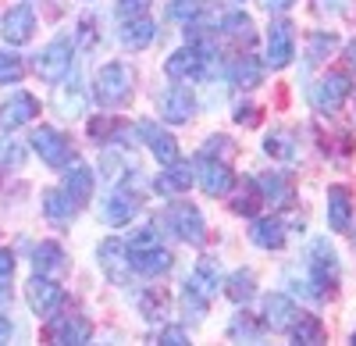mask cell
I'll return each mask as SVG.
<instances>
[{"label":"cell","mask_w":356,"mask_h":346,"mask_svg":"<svg viewBox=\"0 0 356 346\" xmlns=\"http://www.w3.org/2000/svg\"><path fill=\"white\" fill-rule=\"evenodd\" d=\"M150 11V0H118V18H139Z\"/></svg>","instance_id":"42"},{"label":"cell","mask_w":356,"mask_h":346,"mask_svg":"<svg viewBox=\"0 0 356 346\" xmlns=\"http://www.w3.org/2000/svg\"><path fill=\"white\" fill-rule=\"evenodd\" d=\"M157 343H164V346H186L189 343V332L182 325H168V329H161Z\"/></svg>","instance_id":"43"},{"label":"cell","mask_w":356,"mask_h":346,"mask_svg":"<svg viewBox=\"0 0 356 346\" xmlns=\"http://www.w3.org/2000/svg\"><path fill=\"white\" fill-rule=\"evenodd\" d=\"M307 272H310V285H314L317 297H335V290H339V253L328 246V239H317L310 246Z\"/></svg>","instance_id":"2"},{"label":"cell","mask_w":356,"mask_h":346,"mask_svg":"<svg viewBox=\"0 0 356 346\" xmlns=\"http://www.w3.org/2000/svg\"><path fill=\"white\" fill-rule=\"evenodd\" d=\"M33 265L40 275H50V272H61L65 268V250L57 243H40L36 253H33Z\"/></svg>","instance_id":"34"},{"label":"cell","mask_w":356,"mask_h":346,"mask_svg":"<svg viewBox=\"0 0 356 346\" xmlns=\"http://www.w3.org/2000/svg\"><path fill=\"white\" fill-rule=\"evenodd\" d=\"M225 293H228V300L232 304H250L253 297H257V278H253V272L246 268V272H232L228 275V282H225Z\"/></svg>","instance_id":"30"},{"label":"cell","mask_w":356,"mask_h":346,"mask_svg":"<svg viewBox=\"0 0 356 346\" xmlns=\"http://www.w3.org/2000/svg\"><path fill=\"white\" fill-rule=\"evenodd\" d=\"M22 72H25L22 57H18V54H11V50H0V86L18 82V79H22Z\"/></svg>","instance_id":"37"},{"label":"cell","mask_w":356,"mask_h":346,"mask_svg":"<svg viewBox=\"0 0 356 346\" xmlns=\"http://www.w3.org/2000/svg\"><path fill=\"white\" fill-rule=\"evenodd\" d=\"M139 136H143V143L150 147V154H154L161 164L178 161V139H175L168 129H161L157 122H139Z\"/></svg>","instance_id":"18"},{"label":"cell","mask_w":356,"mask_h":346,"mask_svg":"<svg viewBox=\"0 0 356 346\" xmlns=\"http://www.w3.org/2000/svg\"><path fill=\"white\" fill-rule=\"evenodd\" d=\"M250 239H253L257 246H264V250H282V243H285V225H282V218H257L253 228H250Z\"/></svg>","instance_id":"26"},{"label":"cell","mask_w":356,"mask_h":346,"mask_svg":"<svg viewBox=\"0 0 356 346\" xmlns=\"http://www.w3.org/2000/svg\"><path fill=\"white\" fill-rule=\"evenodd\" d=\"M260 204H264V196H260L257 182L250 179V182H243L239 189H235V200H232V211H235V214H243V218H253V214L260 211Z\"/></svg>","instance_id":"33"},{"label":"cell","mask_w":356,"mask_h":346,"mask_svg":"<svg viewBox=\"0 0 356 346\" xmlns=\"http://www.w3.org/2000/svg\"><path fill=\"white\" fill-rule=\"evenodd\" d=\"M296 54V36L289 22H275L271 33H267V65L271 68H285Z\"/></svg>","instance_id":"16"},{"label":"cell","mask_w":356,"mask_h":346,"mask_svg":"<svg viewBox=\"0 0 356 346\" xmlns=\"http://www.w3.org/2000/svg\"><path fill=\"white\" fill-rule=\"evenodd\" d=\"M218 285H221L218 261H214V257H200L196 268H193V275H189V282L182 285V290H189V293H193V297H200L203 304H211V300H214V293H218Z\"/></svg>","instance_id":"14"},{"label":"cell","mask_w":356,"mask_h":346,"mask_svg":"<svg viewBox=\"0 0 356 346\" xmlns=\"http://www.w3.org/2000/svg\"><path fill=\"white\" fill-rule=\"evenodd\" d=\"M235 122L246 125V129H253V125L260 122V107H253V104H239V107H235Z\"/></svg>","instance_id":"44"},{"label":"cell","mask_w":356,"mask_h":346,"mask_svg":"<svg viewBox=\"0 0 356 346\" xmlns=\"http://www.w3.org/2000/svg\"><path fill=\"white\" fill-rule=\"evenodd\" d=\"M264 150H267V157H278V161H296V154H300V147H296V136L285 132V129H278V132L267 136V139H264Z\"/></svg>","instance_id":"32"},{"label":"cell","mask_w":356,"mask_h":346,"mask_svg":"<svg viewBox=\"0 0 356 346\" xmlns=\"http://www.w3.org/2000/svg\"><path fill=\"white\" fill-rule=\"evenodd\" d=\"M228 336L232 339H246V343H260L264 339V325L253 322L250 314H235L232 325H228Z\"/></svg>","instance_id":"35"},{"label":"cell","mask_w":356,"mask_h":346,"mask_svg":"<svg viewBox=\"0 0 356 346\" xmlns=\"http://www.w3.org/2000/svg\"><path fill=\"white\" fill-rule=\"evenodd\" d=\"M25 300H29V307H33V314H40V318H50V314L61 310L65 290H61L54 278H47V275L36 272L33 278L25 282Z\"/></svg>","instance_id":"7"},{"label":"cell","mask_w":356,"mask_h":346,"mask_svg":"<svg viewBox=\"0 0 356 346\" xmlns=\"http://www.w3.org/2000/svg\"><path fill=\"white\" fill-rule=\"evenodd\" d=\"M221 29H225V36H228V40L243 43V47H250V43L257 40V33H253V18H250V15H243V11H232V15H225Z\"/></svg>","instance_id":"31"},{"label":"cell","mask_w":356,"mask_h":346,"mask_svg":"<svg viewBox=\"0 0 356 346\" xmlns=\"http://www.w3.org/2000/svg\"><path fill=\"white\" fill-rule=\"evenodd\" d=\"M168 228H175V236L189 246H200L207 239V221H203L200 207L189 204V200H178V204L168 207Z\"/></svg>","instance_id":"5"},{"label":"cell","mask_w":356,"mask_h":346,"mask_svg":"<svg viewBox=\"0 0 356 346\" xmlns=\"http://www.w3.org/2000/svg\"><path fill=\"white\" fill-rule=\"evenodd\" d=\"M11 336H15V325H11V318H4V314H0V346H4V343H11Z\"/></svg>","instance_id":"49"},{"label":"cell","mask_w":356,"mask_h":346,"mask_svg":"<svg viewBox=\"0 0 356 346\" xmlns=\"http://www.w3.org/2000/svg\"><path fill=\"white\" fill-rule=\"evenodd\" d=\"M332 50H335V36H332V33H314V36H310V50H307V54H310V65L324 61Z\"/></svg>","instance_id":"39"},{"label":"cell","mask_w":356,"mask_h":346,"mask_svg":"<svg viewBox=\"0 0 356 346\" xmlns=\"http://www.w3.org/2000/svg\"><path fill=\"white\" fill-rule=\"evenodd\" d=\"M33 150L43 157V164H50V168H65V164L72 161V139H68L65 132H57V129L43 125V129L33 132Z\"/></svg>","instance_id":"9"},{"label":"cell","mask_w":356,"mask_h":346,"mask_svg":"<svg viewBox=\"0 0 356 346\" xmlns=\"http://www.w3.org/2000/svg\"><path fill=\"white\" fill-rule=\"evenodd\" d=\"M296 314H300V307H296L285 293H267L264 297V325L275 329V332H289Z\"/></svg>","instance_id":"17"},{"label":"cell","mask_w":356,"mask_h":346,"mask_svg":"<svg viewBox=\"0 0 356 346\" xmlns=\"http://www.w3.org/2000/svg\"><path fill=\"white\" fill-rule=\"evenodd\" d=\"M40 114V100L33 97V93H25V90H18L15 97H8L4 100V107H0V129H22V125H29Z\"/></svg>","instance_id":"13"},{"label":"cell","mask_w":356,"mask_h":346,"mask_svg":"<svg viewBox=\"0 0 356 346\" xmlns=\"http://www.w3.org/2000/svg\"><path fill=\"white\" fill-rule=\"evenodd\" d=\"M139 310H143L146 322H164V314H168V297H164L161 290H146L143 300H139Z\"/></svg>","instance_id":"36"},{"label":"cell","mask_w":356,"mask_h":346,"mask_svg":"<svg viewBox=\"0 0 356 346\" xmlns=\"http://www.w3.org/2000/svg\"><path fill=\"white\" fill-rule=\"evenodd\" d=\"M200 154H211V157H221V161H232L235 157V143L228 136H211L207 139V147Z\"/></svg>","instance_id":"40"},{"label":"cell","mask_w":356,"mask_h":346,"mask_svg":"<svg viewBox=\"0 0 356 346\" xmlns=\"http://www.w3.org/2000/svg\"><path fill=\"white\" fill-rule=\"evenodd\" d=\"M111 132H114V122H107V118L89 122V136H93V139H100V143H107V139H111Z\"/></svg>","instance_id":"46"},{"label":"cell","mask_w":356,"mask_h":346,"mask_svg":"<svg viewBox=\"0 0 356 346\" xmlns=\"http://www.w3.org/2000/svg\"><path fill=\"white\" fill-rule=\"evenodd\" d=\"M4 40L11 43V47H22V43H29L33 40V33H36V11L29 8V4H15L8 15H4Z\"/></svg>","instance_id":"15"},{"label":"cell","mask_w":356,"mask_h":346,"mask_svg":"<svg viewBox=\"0 0 356 346\" xmlns=\"http://www.w3.org/2000/svg\"><path fill=\"white\" fill-rule=\"evenodd\" d=\"M189 186H193V164L186 161H168V168L157 175L161 193H186Z\"/></svg>","instance_id":"27"},{"label":"cell","mask_w":356,"mask_h":346,"mask_svg":"<svg viewBox=\"0 0 356 346\" xmlns=\"http://www.w3.org/2000/svg\"><path fill=\"white\" fill-rule=\"evenodd\" d=\"M346 8V0H314V11L317 15H339Z\"/></svg>","instance_id":"47"},{"label":"cell","mask_w":356,"mask_h":346,"mask_svg":"<svg viewBox=\"0 0 356 346\" xmlns=\"http://www.w3.org/2000/svg\"><path fill=\"white\" fill-rule=\"evenodd\" d=\"M264 8H267V11H289L292 0H264Z\"/></svg>","instance_id":"50"},{"label":"cell","mask_w":356,"mask_h":346,"mask_svg":"<svg viewBox=\"0 0 356 346\" xmlns=\"http://www.w3.org/2000/svg\"><path fill=\"white\" fill-rule=\"evenodd\" d=\"M93 40H97V36H93V18H82V22H79V43H82V47H93Z\"/></svg>","instance_id":"48"},{"label":"cell","mask_w":356,"mask_h":346,"mask_svg":"<svg viewBox=\"0 0 356 346\" xmlns=\"http://www.w3.org/2000/svg\"><path fill=\"white\" fill-rule=\"evenodd\" d=\"M100 214H104L107 225H125L129 218L139 214V200H136V193H129V189H114V193L104 200Z\"/></svg>","instance_id":"21"},{"label":"cell","mask_w":356,"mask_h":346,"mask_svg":"<svg viewBox=\"0 0 356 346\" xmlns=\"http://www.w3.org/2000/svg\"><path fill=\"white\" fill-rule=\"evenodd\" d=\"M353 93V82L346 72H328L324 79H317V86H310V104L317 114H335L346 97Z\"/></svg>","instance_id":"4"},{"label":"cell","mask_w":356,"mask_h":346,"mask_svg":"<svg viewBox=\"0 0 356 346\" xmlns=\"http://www.w3.org/2000/svg\"><path fill=\"white\" fill-rule=\"evenodd\" d=\"M346 65H349V68L356 72V40H353V43L346 47Z\"/></svg>","instance_id":"51"},{"label":"cell","mask_w":356,"mask_h":346,"mask_svg":"<svg viewBox=\"0 0 356 346\" xmlns=\"http://www.w3.org/2000/svg\"><path fill=\"white\" fill-rule=\"evenodd\" d=\"M97 257H100L104 275H107L114 285H125V282H129V246H125V239H118V236L104 239L100 250H97Z\"/></svg>","instance_id":"11"},{"label":"cell","mask_w":356,"mask_h":346,"mask_svg":"<svg viewBox=\"0 0 356 346\" xmlns=\"http://www.w3.org/2000/svg\"><path fill=\"white\" fill-rule=\"evenodd\" d=\"M22 147H18V143H11V139H0V161H4V164H22Z\"/></svg>","instance_id":"45"},{"label":"cell","mask_w":356,"mask_h":346,"mask_svg":"<svg viewBox=\"0 0 356 346\" xmlns=\"http://www.w3.org/2000/svg\"><path fill=\"white\" fill-rule=\"evenodd\" d=\"M171 18L193 29L200 22V0H175V4H171Z\"/></svg>","instance_id":"38"},{"label":"cell","mask_w":356,"mask_h":346,"mask_svg":"<svg viewBox=\"0 0 356 346\" xmlns=\"http://www.w3.org/2000/svg\"><path fill=\"white\" fill-rule=\"evenodd\" d=\"M154 36H157V25L146 18V15H139V18H125V22H122V43H125L129 50L150 47Z\"/></svg>","instance_id":"23"},{"label":"cell","mask_w":356,"mask_h":346,"mask_svg":"<svg viewBox=\"0 0 356 346\" xmlns=\"http://www.w3.org/2000/svg\"><path fill=\"white\" fill-rule=\"evenodd\" d=\"M164 72H168L171 79H178V82L196 79V75H203V54L196 50V43H193V47H182V50H175L168 61H164Z\"/></svg>","instance_id":"20"},{"label":"cell","mask_w":356,"mask_h":346,"mask_svg":"<svg viewBox=\"0 0 356 346\" xmlns=\"http://www.w3.org/2000/svg\"><path fill=\"white\" fill-rule=\"evenodd\" d=\"M129 246V268L139 272V275H164L171 268V250L157 239V228L146 225V228H136L132 239L125 243Z\"/></svg>","instance_id":"1"},{"label":"cell","mask_w":356,"mask_h":346,"mask_svg":"<svg viewBox=\"0 0 356 346\" xmlns=\"http://www.w3.org/2000/svg\"><path fill=\"white\" fill-rule=\"evenodd\" d=\"M349 225H353L349 186H332L328 189V228L332 233H349Z\"/></svg>","instance_id":"22"},{"label":"cell","mask_w":356,"mask_h":346,"mask_svg":"<svg viewBox=\"0 0 356 346\" xmlns=\"http://www.w3.org/2000/svg\"><path fill=\"white\" fill-rule=\"evenodd\" d=\"M285 336H292V343L317 346V343H324V325H321V318H317V314H307V310H300V314H296V322H292V329H289Z\"/></svg>","instance_id":"28"},{"label":"cell","mask_w":356,"mask_h":346,"mask_svg":"<svg viewBox=\"0 0 356 346\" xmlns=\"http://www.w3.org/2000/svg\"><path fill=\"white\" fill-rule=\"evenodd\" d=\"M157 107H161V118L164 122L182 125V122H189L193 114H196V97H193L189 86H171V90L161 93V104Z\"/></svg>","instance_id":"12"},{"label":"cell","mask_w":356,"mask_h":346,"mask_svg":"<svg viewBox=\"0 0 356 346\" xmlns=\"http://www.w3.org/2000/svg\"><path fill=\"white\" fill-rule=\"evenodd\" d=\"M260 196L267 200V204H275V207H289L292 204V186L285 182V175H278V171H264L260 179H253Z\"/></svg>","instance_id":"24"},{"label":"cell","mask_w":356,"mask_h":346,"mask_svg":"<svg viewBox=\"0 0 356 346\" xmlns=\"http://www.w3.org/2000/svg\"><path fill=\"white\" fill-rule=\"evenodd\" d=\"M353 343H356V332H353Z\"/></svg>","instance_id":"52"},{"label":"cell","mask_w":356,"mask_h":346,"mask_svg":"<svg viewBox=\"0 0 356 346\" xmlns=\"http://www.w3.org/2000/svg\"><path fill=\"white\" fill-rule=\"evenodd\" d=\"M193 179L200 182V189H203L207 196H225V193H232V186H235V175L228 171V161L211 157V154H200V157H196Z\"/></svg>","instance_id":"6"},{"label":"cell","mask_w":356,"mask_h":346,"mask_svg":"<svg viewBox=\"0 0 356 346\" xmlns=\"http://www.w3.org/2000/svg\"><path fill=\"white\" fill-rule=\"evenodd\" d=\"M11 275H15V253H11V250H0V300L8 297Z\"/></svg>","instance_id":"41"},{"label":"cell","mask_w":356,"mask_h":346,"mask_svg":"<svg viewBox=\"0 0 356 346\" xmlns=\"http://www.w3.org/2000/svg\"><path fill=\"white\" fill-rule=\"evenodd\" d=\"M33 68L43 82H61L72 72V43L68 40H54L33 57Z\"/></svg>","instance_id":"8"},{"label":"cell","mask_w":356,"mask_h":346,"mask_svg":"<svg viewBox=\"0 0 356 346\" xmlns=\"http://www.w3.org/2000/svg\"><path fill=\"white\" fill-rule=\"evenodd\" d=\"M75 204L65 196V189H50V193H43V214L54 221V225H68L72 218H75Z\"/></svg>","instance_id":"29"},{"label":"cell","mask_w":356,"mask_h":346,"mask_svg":"<svg viewBox=\"0 0 356 346\" xmlns=\"http://www.w3.org/2000/svg\"><path fill=\"white\" fill-rule=\"evenodd\" d=\"M129 93H132V72H129V65L111 61V65H104V68L97 72V79H93V97H97L104 107L125 104Z\"/></svg>","instance_id":"3"},{"label":"cell","mask_w":356,"mask_h":346,"mask_svg":"<svg viewBox=\"0 0 356 346\" xmlns=\"http://www.w3.org/2000/svg\"><path fill=\"white\" fill-rule=\"evenodd\" d=\"M68 171H65V182H61V189H65V196L72 200L75 207H82L89 196H93V171H89L82 161H75V164H65Z\"/></svg>","instance_id":"19"},{"label":"cell","mask_w":356,"mask_h":346,"mask_svg":"<svg viewBox=\"0 0 356 346\" xmlns=\"http://www.w3.org/2000/svg\"><path fill=\"white\" fill-rule=\"evenodd\" d=\"M47 336H50V343H61V346H82V343L93 339V325H89L82 314H61V318L50 314Z\"/></svg>","instance_id":"10"},{"label":"cell","mask_w":356,"mask_h":346,"mask_svg":"<svg viewBox=\"0 0 356 346\" xmlns=\"http://www.w3.org/2000/svg\"><path fill=\"white\" fill-rule=\"evenodd\" d=\"M228 79L235 90H257L260 79H264V65L257 61V57H235V65L228 68Z\"/></svg>","instance_id":"25"}]
</instances>
